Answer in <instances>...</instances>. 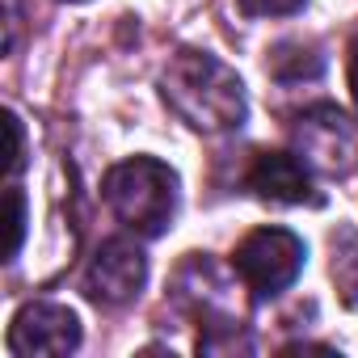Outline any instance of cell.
<instances>
[{
    "label": "cell",
    "instance_id": "obj_12",
    "mask_svg": "<svg viewBox=\"0 0 358 358\" xmlns=\"http://www.w3.org/2000/svg\"><path fill=\"white\" fill-rule=\"evenodd\" d=\"M26 164V131H22V118L9 110V173H17Z\"/></svg>",
    "mask_w": 358,
    "mask_h": 358
},
{
    "label": "cell",
    "instance_id": "obj_5",
    "mask_svg": "<svg viewBox=\"0 0 358 358\" xmlns=\"http://www.w3.org/2000/svg\"><path fill=\"white\" fill-rule=\"evenodd\" d=\"M303 257H308V249H303V241L295 232H287V228H257V232H249L236 245L232 270L249 287L253 299H274L299 278Z\"/></svg>",
    "mask_w": 358,
    "mask_h": 358
},
{
    "label": "cell",
    "instance_id": "obj_10",
    "mask_svg": "<svg viewBox=\"0 0 358 358\" xmlns=\"http://www.w3.org/2000/svg\"><path fill=\"white\" fill-rule=\"evenodd\" d=\"M22 241H26V194L9 186V262L22 253Z\"/></svg>",
    "mask_w": 358,
    "mask_h": 358
},
{
    "label": "cell",
    "instance_id": "obj_8",
    "mask_svg": "<svg viewBox=\"0 0 358 358\" xmlns=\"http://www.w3.org/2000/svg\"><path fill=\"white\" fill-rule=\"evenodd\" d=\"M312 169L295 156V152H257L249 173H245V186L249 194L278 203V207H320V194L312 186Z\"/></svg>",
    "mask_w": 358,
    "mask_h": 358
},
{
    "label": "cell",
    "instance_id": "obj_14",
    "mask_svg": "<svg viewBox=\"0 0 358 358\" xmlns=\"http://www.w3.org/2000/svg\"><path fill=\"white\" fill-rule=\"evenodd\" d=\"M64 5H85V0H64Z\"/></svg>",
    "mask_w": 358,
    "mask_h": 358
},
{
    "label": "cell",
    "instance_id": "obj_4",
    "mask_svg": "<svg viewBox=\"0 0 358 358\" xmlns=\"http://www.w3.org/2000/svg\"><path fill=\"white\" fill-rule=\"evenodd\" d=\"M291 152L316 177H350L358 173V122L341 106H312L291 127Z\"/></svg>",
    "mask_w": 358,
    "mask_h": 358
},
{
    "label": "cell",
    "instance_id": "obj_6",
    "mask_svg": "<svg viewBox=\"0 0 358 358\" xmlns=\"http://www.w3.org/2000/svg\"><path fill=\"white\" fill-rule=\"evenodd\" d=\"M148 282V257L135 241L127 236H110L101 241V249L93 253L89 270H85V295L101 308H122L131 303Z\"/></svg>",
    "mask_w": 358,
    "mask_h": 358
},
{
    "label": "cell",
    "instance_id": "obj_1",
    "mask_svg": "<svg viewBox=\"0 0 358 358\" xmlns=\"http://www.w3.org/2000/svg\"><path fill=\"white\" fill-rule=\"evenodd\" d=\"M160 97L190 131L203 135L236 131L249 114L241 76L211 51H177L160 72Z\"/></svg>",
    "mask_w": 358,
    "mask_h": 358
},
{
    "label": "cell",
    "instance_id": "obj_2",
    "mask_svg": "<svg viewBox=\"0 0 358 358\" xmlns=\"http://www.w3.org/2000/svg\"><path fill=\"white\" fill-rule=\"evenodd\" d=\"M106 207L127 224L135 236H164L177 215V173L156 156L118 160L101 182Z\"/></svg>",
    "mask_w": 358,
    "mask_h": 358
},
{
    "label": "cell",
    "instance_id": "obj_7",
    "mask_svg": "<svg viewBox=\"0 0 358 358\" xmlns=\"http://www.w3.org/2000/svg\"><path fill=\"white\" fill-rule=\"evenodd\" d=\"M13 358H47V354H72L80 345V320L64 303H26L5 337Z\"/></svg>",
    "mask_w": 358,
    "mask_h": 358
},
{
    "label": "cell",
    "instance_id": "obj_11",
    "mask_svg": "<svg viewBox=\"0 0 358 358\" xmlns=\"http://www.w3.org/2000/svg\"><path fill=\"white\" fill-rule=\"evenodd\" d=\"M236 5L249 17H291L303 9V0H236Z\"/></svg>",
    "mask_w": 358,
    "mask_h": 358
},
{
    "label": "cell",
    "instance_id": "obj_9",
    "mask_svg": "<svg viewBox=\"0 0 358 358\" xmlns=\"http://www.w3.org/2000/svg\"><path fill=\"white\" fill-rule=\"evenodd\" d=\"M320 68H324V59H320L316 43H299V38H291V43H278V47L270 51V72H274L278 80L320 76Z\"/></svg>",
    "mask_w": 358,
    "mask_h": 358
},
{
    "label": "cell",
    "instance_id": "obj_13",
    "mask_svg": "<svg viewBox=\"0 0 358 358\" xmlns=\"http://www.w3.org/2000/svg\"><path fill=\"white\" fill-rule=\"evenodd\" d=\"M350 93H354V101H358V38L350 43Z\"/></svg>",
    "mask_w": 358,
    "mask_h": 358
},
{
    "label": "cell",
    "instance_id": "obj_3",
    "mask_svg": "<svg viewBox=\"0 0 358 358\" xmlns=\"http://www.w3.org/2000/svg\"><path fill=\"white\" fill-rule=\"evenodd\" d=\"M228 291L232 287H228L224 270L203 253H194L177 270V299L203 320V337H199L203 354H236V350L249 354L253 350V341L245 333V320H241V308L232 303Z\"/></svg>",
    "mask_w": 358,
    "mask_h": 358
}]
</instances>
